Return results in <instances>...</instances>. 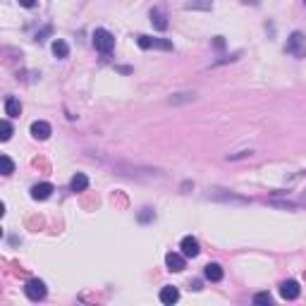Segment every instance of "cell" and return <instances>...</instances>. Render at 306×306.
<instances>
[{
	"mask_svg": "<svg viewBox=\"0 0 306 306\" xmlns=\"http://www.w3.org/2000/svg\"><path fill=\"white\" fill-rule=\"evenodd\" d=\"M93 45H96V50L103 55H108L113 48H115V36L110 34L108 29H96L93 31Z\"/></svg>",
	"mask_w": 306,
	"mask_h": 306,
	"instance_id": "6da1fadb",
	"label": "cell"
},
{
	"mask_svg": "<svg viewBox=\"0 0 306 306\" xmlns=\"http://www.w3.org/2000/svg\"><path fill=\"white\" fill-rule=\"evenodd\" d=\"M285 53L294 55V58H306V36L301 34V31H294V34L287 38Z\"/></svg>",
	"mask_w": 306,
	"mask_h": 306,
	"instance_id": "7a4b0ae2",
	"label": "cell"
},
{
	"mask_svg": "<svg viewBox=\"0 0 306 306\" xmlns=\"http://www.w3.org/2000/svg\"><path fill=\"white\" fill-rule=\"evenodd\" d=\"M45 292H48V289H45V282L43 280H29L27 285H24V294H27L29 299H31V301H41V299L45 297Z\"/></svg>",
	"mask_w": 306,
	"mask_h": 306,
	"instance_id": "3957f363",
	"label": "cell"
},
{
	"mask_svg": "<svg viewBox=\"0 0 306 306\" xmlns=\"http://www.w3.org/2000/svg\"><path fill=\"white\" fill-rule=\"evenodd\" d=\"M136 43L141 45L144 50H148V48H158V50H172V41H168V38H151V36H136Z\"/></svg>",
	"mask_w": 306,
	"mask_h": 306,
	"instance_id": "277c9868",
	"label": "cell"
},
{
	"mask_svg": "<svg viewBox=\"0 0 306 306\" xmlns=\"http://www.w3.org/2000/svg\"><path fill=\"white\" fill-rule=\"evenodd\" d=\"M301 294V289H299V282L297 280H285L282 285H280V297L292 301V299H297Z\"/></svg>",
	"mask_w": 306,
	"mask_h": 306,
	"instance_id": "5b68a950",
	"label": "cell"
},
{
	"mask_svg": "<svg viewBox=\"0 0 306 306\" xmlns=\"http://www.w3.org/2000/svg\"><path fill=\"white\" fill-rule=\"evenodd\" d=\"M180 249H182V253H184L187 259H196L198 251H201V249H198V239H196V237H191V234H189V237H184V239H182Z\"/></svg>",
	"mask_w": 306,
	"mask_h": 306,
	"instance_id": "8992f818",
	"label": "cell"
},
{
	"mask_svg": "<svg viewBox=\"0 0 306 306\" xmlns=\"http://www.w3.org/2000/svg\"><path fill=\"white\" fill-rule=\"evenodd\" d=\"M50 125L48 122H43V120H36V122H31V136L34 139H38V141H45L48 136H50Z\"/></svg>",
	"mask_w": 306,
	"mask_h": 306,
	"instance_id": "52a82bcc",
	"label": "cell"
},
{
	"mask_svg": "<svg viewBox=\"0 0 306 306\" xmlns=\"http://www.w3.org/2000/svg\"><path fill=\"white\" fill-rule=\"evenodd\" d=\"M50 194H53V184L50 182H41V184H34L31 187V198L34 201H45Z\"/></svg>",
	"mask_w": 306,
	"mask_h": 306,
	"instance_id": "ba28073f",
	"label": "cell"
},
{
	"mask_svg": "<svg viewBox=\"0 0 306 306\" xmlns=\"http://www.w3.org/2000/svg\"><path fill=\"white\" fill-rule=\"evenodd\" d=\"M165 266H168V270H172V273H182V270H184V253L170 251L165 256Z\"/></svg>",
	"mask_w": 306,
	"mask_h": 306,
	"instance_id": "9c48e42d",
	"label": "cell"
},
{
	"mask_svg": "<svg viewBox=\"0 0 306 306\" xmlns=\"http://www.w3.org/2000/svg\"><path fill=\"white\" fill-rule=\"evenodd\" d=\"M203 275H206V280H211V282H220L223 280V266L220 263H208L206 268H203Z\"/></svg>",
	"mask_w": 306,
	"mask_h": 306,
	"instance_id": "30bf717a",
	"label": "cell"
},
{
	"mask_svg": "<svg viewBox=\"0 0 306 306\" xmlns=\"http://www.w3.org/2000/svg\"><path fill=\"white\" fill-rule=\"evenodd\" d=\"M151 24L158 29V31H165V29H168V17H165V12H163L161 8L151 10Z\"/></svg>",
	"mask_w": 306,
	"mask_h": 306,
	"instance_id": "8fae6325",
	"label": "cell"
},
{
	"mask_svg": "<svg viewBox=\"0 0 306 306\" xmlns=\"http://www.w3.org/2000/svg\"><path fill=\"white\" fill-rule=\"evenodd\" d=\"M19 113H22V103H19L15 96H8V98H5V115L19 117Z\"/></svg>",
	"mask_w": 306,
	"mask_h": 306,
	"instance_id": "7c38bea8",
	"label": "cell"
},
{
	"mask_svg": "<svg viewBox=\"0 0 306 306\" xmlns=\"http://www.w3.org/2000/svg\"><path fill=\"white\" fill-rule=\"evenodd\" d=\"M70 187H72V191H84L89 187V177H86L84 172H77L72 177V182H70Z\"/></svg>",
	"mask_w": 306,
	"mask_h": 306,
	"instance_id": "4fadbf2b",
	"label": "cell"
},
{
	"mask_svg": "<svg viewBox=\"0 0 306 306\" xmlns=\"http://www.w3.org/2000/svg\"><path fill=\"white\" fill-rule=\"evenodd\" d=\"M177 299H180L177 287H163L161 289V301H163V304H175Z\"/></svg>",
	"mask_w": 306,
	"mask_h": 306,
	"instance_id": "5bb4252c",
	"label": "cell"
},
{
	"mask_svg": "<svg viewBox=\"0 0 306 306\" xmlns=\"http://www.w3.org/2000/svg\"><path fill=\"white\" fill-rule=\"evenodd\" d=\"M53 55L55 58H60V60H65V58L70 55V45L65 43L63 38H55L53 41Z\"/></svg>",
	"mask_w": 306,
	"mask_h": 306,
	"instance_id": "9a60e30c",
	"label": "cell"
},
{
	"mask_svg": "<svg viewBox=\"0 0 306 306\" xmlns=\"http://www.w3.org/2000/svg\"><path fill=\"white\" fill-rule=\"evenodd\" d=\"M184 8L187 10H211L213 3H211V0H191V3H187Z\"/></svg>",
	"mask_w": 306,
	"mask_h": 306,
	"instance_id": "2e32d148",
	"label": "cell"
},
{
	"mask_svg": "<svg viewBox=\"0 0 306 306\" xmlns=\"http://www.w3.org/2000/svg\"><path fill=\"white\" fill-rule=\"evenodd\" d=\"M0 165H3V175H12L15 172V163L10 161V156H0Z\"/></svg>",
	"mask_w": 306,
	"mask_h": 306,
	"instance_id": "e0dca14e",
	"label": "cell"
},
{
	"mask_svg": "<svg viewBox=\"0 0 306 306\" xmlns=\"http://www.w3.org/2000/svg\"><path fill=\"white\" fill-rule=\"evenodd\" d=\"M273 297H270V292H259V294H253V304H270Z\"/></svg>",
	"mask_w": 306,
	"mask_h": 306,
	"instance_id": "ac0fdd59",
	"label": "cell"
},
{
	"mask_svg": "<svg viewBox=\"0 0 306 306\" xmlns=\"http://www.w3.org/2000/svg\"><path fill=\"white\" fill-rule=\"evenodd\" d=\"M10 136H12V125H10L8 120H3V134H0V139H3V141H8Z\"/></svg>",
	"mask_w": 306,
	"mask_h": 306,
	"instance_id": "d6986e66",
	"label": "cell"
},
{
	"mask_svg": "<svg viewBox=\"0 0 306 306\" xmlns=\"http://www.w3.org/2000/svg\"><path fill=\"white\" fill-rule=\"evenodd\" d=\"M151 218H156V216H153V211H151V208H146V213H141V216H139V220H141V223H146V220H151Z\"/></svg>",
	"mask_w": 306,
	"mask_h": 306,
	"instance_id": "ffe728a7",
	"label": "cell"
},
{
	"mask_svg": "<svg viewBox=\"0 0 306 306\" xmlns=\"http://www.w3.org/2000/svg\"><path fill=\"white\" fill-rule=\"evenodd\" d=\"M213 45H216L218 50H223V48H225V38H223V36H216V41H213Z\"/></svg>",
	"mask_w": 306,
	"mask_h": 306,
	"instance_id": "44dd1931",
	"label": "cell"
},
{
	"mask_svg": "<svg viewBox=\"0 0 306 306\" xmlns=\"http://www.w3.org/2000/svg\"><path fill=\"white\" fill-rule=\"evenodd\" d=\"M19 5H22V8H34L36 0H19Z\"/></svg>",
	"mask_w": 306,
	"mask_h": 306,
	"instance_id": "7402d4cb",
	"label": "cell"
},
{
	"mask_svg": "<svg viewBox=\"0 0 306 306\" xmlns=\"http://www.w3.org/2000/svg\"><path fill=\"white\" fill-rule=\"evenodd\" d=\"M48 34H50V27H45V29H43V31H41V34H38L36 38H38V41H43V36H48Z\"/></svg>",
	"mask_w": 306,
	"mask_h": 306,
	"instance_id": "603a6c76",
	"label": "cell"
},
{
	"mask_svg": "<svg viewBox=\"0 0 306 306\" xmlns=\"http://www.w3.org/2000/svg\"><path fill=\"white\" fill-rule=\"evenodd\" d=\"M244 3H251V5H256V3H259V0H244Z\"/></svg>",
	"mask_w": 306,
	"mask_h": 306,
	"instance_id": "cb8c5ba5",
	"label": "cell"
},
{
	"mask_svg": "<svg viewBox=\"0 0 306 306\" xmlns=\"http://www.w3.org/2000/svg\"><path fill=\"white\" fill-rule=\"evenodd\" d=\"M304 3H306V0H304Z\"/></svg>",
	"mask_w": 306,
	"mask_h": 306,
	"instance_id": "d4e9b609",
	"label": "cell"
}]
</instances>
